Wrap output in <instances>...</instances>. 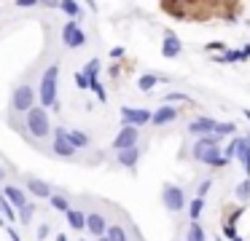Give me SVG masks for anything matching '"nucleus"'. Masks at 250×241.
Wrapping results in <instances>:
<instances>
[{
  "label": "nucleus",
  "instance_id": "9d476101",
  "mask_svg": "<svg viewBox=\"0 0 250 241\" xmlns=\"http://www.w3.org/2000/svg\"><path fill=\"white\" fill-rule=\"evenodd\" d=\"M215 126L218 121H212V118H196V121L188 123V134H196V137H207V134H215Z\"/></svg>",
  "mask_w": 250,
  "mask_h": 241
},
{
  "label": "nucleus",
  "instance_id": "c85d7f7f",
  "mask_svg": "<svg viewBox=\"0 0 250 241\" xmlns=\"http://www.w3.org/2000/svg\"><path fill=\"white\" fill-rule=\"evenodd\" d=\"M237 148H239V137H231V142H229L226 145V148H223V158H226V161H231L234 158V155H237Z\"/></svg>",
  "mask_w": 250,
  "mask_h": 241
},
{
  "label": "nucleus",
  "instance_id": "cd10ccee",
  "mask_svg": "<svg viewBox=\"0 0 250 241\" xmlns=\"http://www.w3.org/2000/svg\"><path fill=\"white\" fill-rule=\"evenodd\" d=\"M234 134H237L234 123H218L215 126V137H234Z\"/></svg>",
  "mask_w": 250,
  "mask_h": 241
},
{
  "label": "nucleus",
  "instance_id": "f03ea898",
  "mask_svg": "<svg viewBox=\"0 0 250 241\" xmlns=\"http://www.w3.org/2000/svg\"><path fill=\"white\" fill-rule=\"evenodd\" d=\"M57 78H60V64H49L41 75V107H57Z\"/></svg>",
  "mask_w": 250,
  "mask_h": 241
},
{
  "label": "nucleus",
  "instance_id": "bb28decb",
  "mask_svg": "<svg viewBox=\"0 0 250 241\" xmlns=\"http://www.w3.org/2000/svg\"><path fill=\"white\" fill-rule=\"evenodd\" d=\"M188 241H207V236H205V230H202L199 222H191V228H188Z\"/></svg>",
  "mask_w": 250,
  "mask_h": 241
},
{
  "label": "nucleus",
  "instance_id": "4c0bfd02",
  "mask_svg": "<svg viewBox=\"0 0 250 241\" xmlns=\"http://www.w3.org/2000/svg\"><path fill=\"white\" fill-rule=\"evenodd\" d=\"M76 86H78V89H89V80H86V75H83V73H76Z\"/></svg>",
  "mask_w": 250,
  "mask_h": 241
},
{
  "label": "nucleus",
  "instance_id": "423d86ee",
  "mask_svg": "<svg viewBox=\"0 0 250 241\" xmlns=\"http://www.w3.org/2000/svg\"><path fill=\"white\" fill-rule=\"evenodd\" d=\"M62 43H65L67 48H81L83 43H86V35H83V30L78 27V21L70 19L62 27Z\"/></svg>",
  "mask_w": 250,
  "mask_h": 241
},
{
  "label": "nucleus",
  "instance_id": "a19ab883",
  "mask_svg": "<svg viewBox=\"0 0 250 241\" xmlns=\"http://www.w3.org/2000/svg\"><path fill=\"white\" fill-rule=\"evenodd\" d=\"M46 236H49V225H41V228H38V239H46Z\"/></svg>",
  "mask_w": 250,
  "mask_h": 241
},
{
  "label": "nucleus",
  "instance_id": "a18cd8bd",
  "mask_svg": "<svg viewBox=\"0 0 250 241\" xmlns=\"http://www.w3.org/2000/svg\"><path fill=\"white\" fill-rule=\"evenodd\" d=\"M245 118H248V121H250V110H245Z\"/></svg>",
  "mask_w": 250,
  "mask_h": 241
},
{
  "label": "nucleus",
  "instance_id": "20e7f679",
  "mask_svg": "<svg viewBox=\"0 0 250 241\" xmlns=\"http://www.w3.org/2000/svg\"><path fill=\"white\" fill-rule=\"evenodd\" d=\"M11 107H14V112L33 110V107H35V91H33V86H17L14 99H11Z\"/></svg>",
  "mask_w": 250,
  "mask_h": 241
},
{
  "label": "nucleus",
  "instance_id": "ea45409f",
  "mask_svg": "<svg viewBox=\"0 0 250 241\" xmlns=\"http://www.w3.org/2000/svg\"><path fill=\"white\" fill-rule=\"evenodd\" d=\"M124 56V48H110V59H121Z\"/></svg>",
  "mask_w": 250,
  "mask_h": 241
},
{
  "label": "nucleus",
  "instance_id": "ddd939ff",
  "mask_svg": "<svg viewBox=\"0 0 250 241\" xmlns=\"http://www.w3.org/2000/svg\"><path fill=\"white\" fill-rule=\"evenodd\" d=\"M180 51H183V46H180V40L175 37V32H164V43H162V54H164V56L175 59Z\"/></svg>",
  "mask_w": 250,
  "mask_h": 241
},
{
  "label": "nucleus",
  "instance_id": "58836bf2",
  "mask_svg": "<svg viewBox=\"0 0 250 241\" xmlns=\"http://www.w3.org/2000/svg\"><path fill=\"white\" fill-rule=\"evenodd\" d=\"M19 8H33V5H38V3H35V0H19Z\"/></svg>",
  "mask_w": 250,
  "mask_h": 241
},
{
  "label": "nucleus",
  "instance_id": "6ab92c4d",
  "mask_svg": "<svg viewBox=\"0 0 250 241\" xmlns=\"http://www.w3.org/2000/svg\"><path fill=\"white\" fill-rule=\"evenodd\" d=\"M65 217H67V222H70L73 230H83V228H86V217H83V212H78V209H67Z\"/></svg>",
  "mask_w": 250,
  "mask_h": 241
},
{
  "label": "nucleus",
  "instance_id": "c756f323",
  "mask_svg": "<svg viewBox=\"0 0 250 241\" xmlns=\"http://www.w3.org/2000/svg\"><path fill=\"white\" fill-rule=\"evenodd\" d=\"M89 89H92V91H94V94H97V99H100V102H105V99H108V94H105V89H103V83H100V80H97V78H89Z\"/></svg>",
  "mask_w": 250,
  "mask_h": 241
},
{
  "label": "nucleus",
  "instance_id": "7ed1b4c3",
  "mask_svg": "<svg viewBox=\"0 0 250 241\" xmlns=\"http://www.w3.org/2000/svg\"><path fill=\"white\" fill-rule=\"evenodd\" d=\"M27 131L33 134L35 139L49 137L51 123H49V112H46L43 107H38V105H35L33 110H27Z\"/></svg>",
  "mask_w": 250,
  "mask_h": 241
},
{
  "label": "nucleus",
  "instance_id": "7c9ffc66",
  "mask_svg": "<svg viewBox=\"0 0 250 241\" xmlns=\"http://www.w3.org/2000/svg\"><path fill=\"white\" fill-rule=\"evenodd\" d=\"M81 73L86 75V80H89V78H97V73H100V59H92V62H86V67H83Z\"/></svg>",
  "mask_w": 250,
  "mask_h": 241
},
{
  "label": "nucleus",
  "instance_id": "37998d69",
  "mask_svg": "<svg viewBox=\"0 0 250 241\" xmlns=\"http://www.w3.org/2000/svg\"><path fill=\"white\" fill-rule=\"evenodd\" d=\"M8 236H11V241H22V239H19V233H17L14 228H8Z\"/></svg>",
  "mask_w": 250,
  "mask_h": 241
},
{
  "label": "nucleus",
  "instance_id": "aec40b11",
  "mask_svg": "<svg viewBox=\"0 0 250 241\" xmlns=\"http://www.w3.org/2000/svg\"><path fill=\"white\" fill-rule=\"evenodd\" d=\"M105 239L108 241H126V230L121 225H110V228H105Z\"/></svg>",
  "mask_w": 250,
  "mask_h": 241
},
{
  "label": "nucleus",
  "instance_id": "e433bc0d",
  "mask_svg": "<svg viewBox=\"0 0 250 241\" xmlns=\"http://www.w3.org/2000/svg\"><path fill=\"white\" fill-rule=\"evenodd\" d=\"M207 51H221V54H226V43H221V40H212V43H207Z\"/></svg>",
  "mask_w": 250,
  "mask_h": 241
},
{
  "label": "nucleus",
  "instance_id": "a211bd4d",
  "mask_svg": "<svg viewBox=\"0 0 250 241\" xmlns=\"http://www.w3.org/2000/svg\"><path fill=\"white\" fill-rule=\"evenodd\" d=\"M67 137V142H70V148L73 150H78V148H89V137L83 131H78V129H70V131L65 134Z\"/></svg>",
  "mask_w": 250,
  "mask_h": 241
},
{
  "label": "nucleus",
  "instance_id": "c9c22d12",
  "mask_svg": "<svg viewBox=\"0 0 250 241\" xmlns=\"http://www.w3.org/2000/svg\"><path fill=\"white\" fill-rule=\"evenodd\" d=\"M210 187H212V180H205L199 185V190H196V198H202V201H205V196H207V190H210Z\"/></svg>",
  "mask_w": 250,
  "mask_h": 241
},
{
  "label": "nucleus",
  "instance_id": "8fccbe9b",
  "mask_svg": "<svg viewBox=\"0 0 250 241\" xmlns=\"http://www.w3.org/2000/svg\"><path fill=\"white\" fill-rule=\"evenodd\" d=\"M0 180H3V171H0Z\"/></svg>",
  "mask_w": 250,
  "mask_h": 241
},
{
  "label": "nucleus",
  "instance_id": "412c9836",
  "mask_svg": "<svg viewBox=\"0 0 250 241\" xmlns=\"http://www.w3.org/2000/svg\"><path fill=\"white\" fill-rule=\"evenodd\" d=\"M234 196H237L242 204H248V201H250V180H242V182H239L237 190H234Z\"/></svg>",
  "mask_w": 250,
  "mask_h": 241
},
{
  "label": "nucleus",
  "instance_id": "3c124183",
  "mask_svg": "<svg viewBox=\"0 0 250 241\" xmlns=\"http://www.w3.org/2000/svg\"><path fill=\"white\" fill-rule=\"evenodd\" d=\"M215 241H221V236H218V239H215Z\"/></svg>",
  "mask_w": 250,
  "mask_h": 241
},
{
  "label": "nucleus",
  "instance_id": "393cba45",
  "mask_svg": "<svg viewBox=\"0 0 250 241\" xmlns=\"http://www.w3.org/2000/svg\"><path fill=\"white\" fill-rule=\"evenodd\" d=\"M49 204L57 209V212H67V209H70V204H67V198L57 196V193H51V196H49Z\"/></svg>",
  "mask_w": 250,
  "mask_h": 241
},
{
  "label": "nucleus",
  "instance_id": "5701e85b",
  "mask_svg": "<svg viewBox=\"0 0 250 241\" xmlns=\"http://www.w3.org/2000/svg\"><path fill=\"white\" fill-rule=\"evenodd\" d=\"M212 62H221V64H229V62H242V54L239 51H226V54H218Z\"/></svg>",
  "mask_w": 250,
  "mask_h": 241
},
{
  "label": "nucleus",
  "instance_id": "1a4fd4ad",
  "mask_svg": "<svg viewBox=\"0 0 250 241\" xmlns=\"http://www.w3.org/2000/svg\"><path fill=\"white\" fill-rule=\"evenodd\" d=\"M67 129L65 126H54V153L60 155V158H73V155H76V150L70 148V142H67Z\"/></svg>",
  "mask_w": 250,
  "mask_h": 241
},
{
  "label": "nucleus",
  "instance_id": "9b49d317",
  "mask_svg": "<svg viewBox=\"0 0 250 241\" xmlns=\"http://www.w3.org/2000/svg\"><path fill=\"white\" fill-rule=\"evenodd\" d=\"M0 196L6 198L14 209H24V206H27V196H24V190H19V187H14V185H6Z\"/></svg>",
  "mask_w": 250,
  "mask_h": 241
},
{
  "label": "nucleus",
  "instance_id": "49530a36",
  "mask_svg": "<svg viewBox=\"0 0 250 241\" xmlns=\"http://www.w3.org/2000/svg\"><path fill=\"white\" fill-rule=\"evenodd\" d=\"M97 241H108V239H105V236H100V239H97Z\"/></svg>",
  "mask_w": 250,
  "mask_h": 241
},
{
  "label": "nucleus",
  "instance_id": "4468645a",
  "mask_svg": "<svg viewBox=\"0 0 250 241\" xmlns=\"http://www.w3.org/2000/svg\"><path fill=\"white\" fill-rule=\"evenodd\" d=\"M175 118H178V110L169 107V105H164V107H159V110L151 115V121H153V126H167V123H172Z\"/></svg>",
  "mask_w": 250,
  "mask_h": 241
},
{
  "label": "nucleus",
  "instance_id": "f8f14e48",
  "mask_svg": "<svg viewBox=\"0 0 250 241\" xmlns=\"http://www.w3.org/2000/svg\"><path fill=\"white\" fill-rule=\"evenodd\" d=\"M237 158L245 166V180H250V134L239 137V148H237Z\"/></svg>",
  "mask_w": 250,
  "mask_h": 241
},
{
  "label": "nucleus",
  "instance_id": "f3484780",
  "mask_svg": "<svg viewBox=\"0 0 250 241\" xmlns=\"http://www.w3.org/2000/svg\"><path fill=\"white\" fill-rule=\"evenodd\" d=\"M137 161H140V150H137V148H126V150H121V153H119V164L126 166V169H135Z\"/></svg>",
  "mask_w": 250,
  "mask_h": 241
},
{
  "label": "nucleus",
  "instance_id": "a878e982",
  "mask_svg": "<svg viewBox=\"0 0 250 241\" xmlns=\"http://www.w3.org/2000/svg\"><path fill=\"white\" fill-rule=\"evenodd\" d=\"M202 209H205V201H202V198H194V201L188 204V214H191V222H196V220H199Z\"/></svg>",
  "mask_w": 250,
  "mask_h": 241
},
{
  "label": "nucleus",
  "instance_id": "f257e3e1",
  "mask_svg": "<svg viewBox=\"0 0 250 241\" xmlns=\"http://www.w3.org/2000/svg\"><path fill=\"white\" fill-rule=\"evenodd\" d=\"M194 158L202 161L207 166H215V169H226L229 161L221 155V148H218V137L215 134H207V137H199V142L194 145Z\"/></svg>",
  "mask_w": 250,
  "mask_h": 241
},
{
  "label": "nucleus",
  "instance_id": "0eeeda50",
  "mask_svg": "<svg viewBox=\"0 0 250 241\" xmlns=\"http://www.w3.org/2000/svg\"><path fill=\"white\" fill-rule=\"evenodd\" d=\"M137 139H140V131H137V129L121 126V131L116 134V139H113L110 148H113L116 153H121V150H126V148H137Z\"/></svg>",
  "mask_w": 250,
  "mask_h": 241
},
{
  "label": "nucleus",
  "instance_id": "f704fd0d",
  "mask_svg": "<svg viewBox=\"0 0 250 241\" xmlns=\"http://www.w3.org/2000/svg\"><path fill=\"white\" fill-rule=\"evenodd\" d=\"M223 236H226V239H237V225H231V222H223Z\"/></svg>",
  "mask_w": 250,
  "mask_h": 241
},
{
  "label": "nucleus",
  "instance_id": "4be33fe9",
  "mask_svg": "<svg viewBox=\"0 0 250 241\" xmlns=\"http://www.w3.org/2000/svg\"><path fill=\"white\" fill-rule=\"evenodd\" d=\"M57 8H62L67 16H73V21H78V14H81V5H78V3H70V0H65V3H60Z\"/></svg>",
  "mask_w": 250,
  "mask_h": 241
},
{
  "label": "nucleus",
  "instance_id": "b1692460",
  "mask_svg": "<svg viewBox=\"0 0 250 241\" xmlns=\"http://www.w3.org/2000/svg\"><path fill=\"white\" fill-rule=\"evenodd\" d=\"M156 83H159L156 75H140V80H137V89H140V91H151Z\"/></svg>",
  "mask_w": 250,
  "mask_h": 241
},
{
  "label": "nucleus",
  "instance_id": "09e8293b",
  "mask_svg": "<svg viewBox=\"0 0 250 241\" xmlns=\"http://www.w3.org/2000/svg\"><path fill=\"white\" fill-rule=\"evenodd\" d=\"M234 241H242V239H239V236H237V239H234Z\"/></svg>",
  "mask_w": 250,
  "mask_h": 241
},
{
  "label": "nucleus",
  "instance_id": "6e6552de",
  "mask_svg": "<svg viewBox=\"0 0 250 241\" xmlns=\"http://www.w3.org/2000/svg\"><path fill=\"white\" fill-rule=\"evenodd\" d=\"M151 121V112L143 110V107H137V110H132V107H121V126H146V123Z\"/></svg>",
  "mask_w": 250,
  "mask_h": 241
},
{
  "label": "nucleus",
  "instance_id": "dca6fc26",
  "mask_svg": "<svg viewBox=\"0 0 250 241\" xmlns=\"http://www.w3.org/2000/svg\"><path fill=\"white\" fill-rule=\"evenodd\" d=\"M27 190L33 193V196H38V198H49V196H51L49 182L38 180V177H27Z\"/></svg>",
  "mask_w": 250,
  "mask_h": 241
},
{
  "label": "nucleus",
  "instance_id": "72a5a7b5",
  "mask_svg": "<svg viewBox=\"0 0 250 241\" xmlns=\"http://www.w3.org/2000/svg\"><path fill=\"white\" fill-rule=\"evenodd\" d=\"M164 102H191V99L183 94V91H172V94L164 96Z\"/></svg>",
  "mask_w": 250,
  "mask_h": 241
},
{
  "label": "nucleus",
  "instance_id": "39448f33",
  "mask_svg": "<svg viewBox=\"0 0 250 241\" xmlns=\"http://www.w3.org/2000/svg\"><path fill=\"white\" fill-rule=\"evenodd\" d=\"M162 201H164V206L169 209V212H183V206H186V196H183V190H180L178 185H164V190H162Z\"/></svg>",
  "mask_w": 250,
  "mask_h": 241
},
{
  "label": "nucleus",
  "instance_id": "2f4dec72",
  "mask_svg": "<svg viewBox=\"0 0 250 241\" xmlns=\"http://www.w3.org/2000/svg\"><path fill=\"white\" fill-rule=\"evenodd\" d=\"M0 212L6 214V220H8V222H14V220H17V212H14V206H11V204H8L3 196H0Z\"/></svg>",
  "mask_w": 250,
  "mask_h": 241
},
{
  "label": "nucleus",
  "instance_id": "c03bdc74",
  "mask_svg": "<svg viewBox=\"0 0 250 241\" xmlns=\"http://www.w3.org/2000/svg\"><path fill=\"white\" fill-rule=\"evenodd\" d=\"M57 241H67V236H65V233H60V236H57Z\"/></svg>",
  "mask_w": 250,
  "mask_h": 241
},
{
  "label": "nucleus",
  "instance_id": "de8ad7c7",
  "mask_svg": "<svg viewBox=\"0 0 250 241\" xmlns=\"http://www.w3.org/2000/svg\"><path fill=\"white\" fill-rule=\"evenodd\" d=\"M0 228H3V217H0Z\"/></svg>",
  "mask_w": 250,
  "mask_h": 241
},
{
  "label": "nucleus",
  "instance_id": "2eb2a0df",
  "mask_svg": "<svg viewBox=\"0 0 250 241\" xmlns=\"http://www.w3.org/2000/svg\"><path fill=\"white\" fill-rule=\"evenodd\" d=\"M86 228L92 230V236H105V228H108V225H105V217L100 212H89L86 214Z\"/></svg>",
  "mask_w": 250,
  "mask_h": 241
},
{
  "label": "nucleus",
  "instance_id": "473e14b6",
  "mask_svg": "<svg viewBox=\"0 0 250 241\" xmlns=\"http://www.w3.org/2000/svg\"><path fill=\"white\" fill-rule=\"evenodd\" d=\"M33 212H35V206H33V204H27L24 209H19V214H17V217H19V222H24V225H27L30 220H33Z\"/></svg>",
  "mask_w": 250,
  "mask_h": 241
},
{
  "label": "nucleus",
  "instance_id": "79ce46f5",
  "mask_svg": "<svg viewBox=\"0 0 250 241\" xmlns=\"http://www.w3.org/2000/svg\"><path fill=\"white\" fill-rule=\"evenodd\" d=\"M239 54H242V62H245V59H250V43H248V46H245Z\"/></svg>",
  "mask_w": 250,
  "mask_h": 241
}]
</instances>
